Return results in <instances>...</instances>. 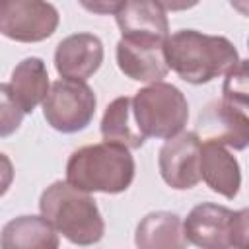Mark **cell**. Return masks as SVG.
Segmentation results:
<instances>
[{
	"label": "cell",
	"instance_id": "1",
	"mask_svg": "<svg viewBox=\"0 0 249 249\" xmlns=\"http://www.w3.org/2000/svg\"><path fill=\"white\" fill-rule=\"evenodd\" d=\"M163 56L167 68L193 86L208 84L239 62L237 49L228 37L206 35L196 29H181L167 35Z\"/></svg>",
	"mask_w": 249,
	"mask_h": 249
},
{
	"label": "cell",
	"instance_id": "22",
	"mask_svg": "<svg viewBox=\"0 0 249 249\" xmlns=\"http://www.w3.org/2000/svg\"><path fill=\"white\" fill-rule=\"evenodd\" d=\"M163 10L169 12H183V10H191L195 8L200 0H156Z\"/></svg>",
	"mask_w": 249,
	"mask_h": 249
},
{
	"label": "cell",
	"instance_id": "23",
	"mask_svg": "<svg viewBox=\"0 0 249 249\" xmlns=\"http://www.w3.org/2000/svg\"><path fill=\"white\" fill-rule=\"evenodd\" d=\"M230 2H231V6H235L241 14H247V10H245V2H247V0H230Z\"/></svg>",
	"mask_w": 249,
	"mask_h": 249
},
{
	"label": "cell",
	"instance_id": "8",
	"mask_svg": "<svg viewBox=\"0 0 249 249\" xmlns=\"http://www.w3.org/2000/svg\"><path fill=\"white\" fill-rule=\"evenodd\" d=\"M198 154L200 136L198 132H179L165 140L158 154V167L161 179L177 191H187L198 185Z\"/></svg>",
	"mask_w": 249,
	"mask_h": 249
},
{
	"label": "cell",
	"instance_id": "18",
	"mask_svg": "<svg viewBox=\"0 0 249 249\" xmlns=\"http://www.w3.org/2000/svg\"><path fill=\"white\" fill-rule=\"evenodd\" d=\"M23 115L25 113L16 101L10 84H0V138L12 136L19 128Z\"/></svg>",
	"mask_w": 249,
	"mask_h": 249
},
{
	"label": "cell",
	"instance_id": "12",
	"mask_svg": "<svg viewBox=\"0 0 249 249\" xmlns=\"http://www.w3.org/2000/svg\"><path fill=\"white\" fill-rule=\"evenodd\" d=\"M245 109L224 99L208 103L204 113H200V126L206 130V138L233 150H243L249 142V117Z\"/></svg>",
	"mask_w": 249,
	"mask_h": 249
},
{
	"label": "cell",
	"instance_id": "11",
	"mask_svg": "<svg viewBox=\"0 0 249 249\" xmlns=\"http://www.w3.org/2000/svg\"><path fill=\"white\" fill-rule=\"evenodd\" d=\"M200 179L218 195L233 198L241 187V169L228 146L206 138L200 142L198 154Z\"/></svg>",
	"mask_w": 249,
	"mask_h": 249
},
{
	"label": "cell",
	"instance_id": "2",
	"mask_svg": "<svg viewBox=\"0 0 249 249\" xmlns=\"http://www.w3.org/2000/svg\"><path fill=\"white\" fill-rule=\"evenodd\" d=\"M134 158L128 148L113 142L74 150L66 163V181L86 193H124L134 181Z\"/></svg>",
	"mask_w": 249,
	"mask_h": 249
},
{
	"label": "cell",
	"instance_id": "10",
	"mask_svg": "<svg viewBox=\"0 0 249 249\" xmlns=\"http://www.w3.org/2000/svg\"><path fill=\"white\" fill-rule=\"evenodd\" d=\"M165 43V41H163ZM161 41H142L123 37L117 43V64L119 70L134 82H160L167 74V62L163 56Z\"/></svg>",
	"mask_w": 249,
	"mask_h": 249
},
{
	"label": "cell",
	"instance_id": "5",
	"mask_svg": "<svg viewBox=\"0 0 249 249\" xmlns=\"http://www.w3.org/2000/svg\"><path fill=\"white\" fill-rule=\"evenodd\" d=\"M189 243L204 249L245 247L249 235V210H230L222 204L200 202L183 222Z\"/></svg>",
	"mask_w": 249,
	"mask_h": 249
},
{
	"label": "cell",
	"instance_id": "3",
	"mask_svg": "<svg viewBox=\"0 0 249 249\" xmlns=\"http://www.w3.org/2000/svg\"><path fill=\"white\" fill-rule=\"evenodd\" d=\"M41 216L74 245H93L105 233L103 216L89 193L68 181L51 183L39 198Z\"/></svg>",
	"mask_w": 249,
	"mask_h": 249
},
{
	"label": "cell",
	"instance_id": "14",
	"mask_svg": "<svg viewBox=\"0 0 249 249\" xmlns=\"http://www.w3.org/2000/svg\"><path fill=\"white\" fill-rule=\"evenodd\" d=\"M134 243L140 249H183L189 245L181 216L167 210L146 214L136 226Z\"/></svg>",
	"mask_w": 249,
	"mask_h": 249
},
{
	"label": "cell",
	"instance_id": "7",
	"mask_svg": "<svg viewBox=\"0 0 249 249\" xmlns=\"http://www.w3.org/2000/svg\"><path fill=\"white\" fill-rule=\"evenodd\" d=\"M58 10L47 0H0V33L18 43H39L58 27Z\"/></svg>",
	"mask_w": 249,
	"mask_h": 249
},
{
	"label": "cell",
	"instance_id": "19",
	"mask_svg": "<svg viewBox=\"0 0 249 249\" xmlns=\"http://www.w3.org/2000/svg\"><path fill=\"white\" fill-rule=\"evenodd\" d=\"M222 99L228 103H235L239 107H247V64L239 58V62L226 72V82L222 88Z\"/></svg>",
	"mask_w": 249,
	"mask_h": 249
},
{
	"label": "cell",
	"instance_id": "9",
	"mask_svg": "<svg viewBox=\"0 0 249 249\" xmlns=\"http://www.w3.org/2000/svg\"><path fill=\"white\" fill-rule=\"evenodd\" d=\"M103 43L93 33H74L64 37L54 51V68L60 78L88 80L103 62Z\"/></svg>",
	"mask_w": 249,
	"mask_h": 249
},
{
	"label": "cell",
	"instance_id": "16",
	"mask_svg": "<svg viewBox=\"0 0 249 249\" xmlns=\"http://www.w3.org/2000/svg\"><path fill=\"white\" fill-rule=\"evenodd\" d=\"M49 88V72L39 56H27L12 70L10 89L25 115L33 113V109L43 103Z\"/></svg>",
	"mask_w": 249,
	"mask_h": 249
},
{
	"label": "cell",
	"instance_id": "13",
	"mask_svg": "<svg viewBox=\"0 0 249 249\" xmlns=\"http://www.w3.org/2000/svg\"><path fill=\"white\" fill-rule=\"evenodd\" d=\"M115 18L123 37L126 39L163 43L169 35L165 10L156 0H124Z\"/></svg>",
	"mask_w": 249,
	"mask_h": 249
},
{
	"label": "cell",
	"instance_id": "20",
	"mask_svg": "<svg viewBox=\"0 0 249 249\" xmlns=\"http://www.w3.org/2000/svg\"><path fill=\"white\" fill-rule=\"evenodd\" d=\"M78 2L84 10H88L91 14L109 16V14H117L124 0H78Z\"/></svg>",
	"mask_w": 249,
	"mask_h": 249
},
{
	"label": "cell",
	"instance_id": "21",
	"mask_svg": "<svg viewBox=\"0 0 249 249\" xmlns=\"http://www.w3.org/2000/svg\"><path fill=\"white\" fill-rule=\"evenodd\" d=\"M12 183H14V163L6 154L0 152V196L8 193Z\"/></svg>",
	"mask_w": 249,
	"mask_h": 249
},
{
	"label": "cell",
	"instance_id": "4",
	"mask_svg": "<svg viewBox=\"0 0 249 249\" xmlns=\"http://www.w3.org/2000/svg\"><path fill=\"white\" fill-rule=\"evenodd\" d=\"M132 117L144 138L167 140L185 128L189 103L179 88L160 80L136 91L132 97Z\"/></svg>",
	"mask_w": 249,
	"mask_h": 249
},
{
	"label": "cell",
	"instance_id": "15",
	"mask_svg": "<svg viewBox=\"0 0 249 249\" xmlns=\"http://www.w3.org/2000/svg\"><path fill=\"white\" fill-rule=\"evenodd\" d=\"M58 243V233L43 216H18L0 233L4 249H56Z\"/></svg>",
	"mask_w": 249,
	"mask_h": 249
},
{
	"label": "cell",
	"instance_id": "6",
	"mask_svg": "<svg viewBox=\"0 0 249 249\" xmlns=\"http://www.w3.org/2000/svg\"><path fill=\"white\" fill-rule=\"evenodd\" d=\"M95 105V93L84 80L62 78L51 84L43 99V117L54 130L72 134L89 126Z\"/></svg>",
	"mask_w": 249,
	"mask_h": 249
},
{
	"label": "cell",
	"instance_id": "17",
	"mask_svg": "<svg viewBox=\"0 0 249 249\" xmlns=\"http://www.w3.org/2000/svg\"><path fill=\"white\" fill-rule=\"evenodd\" d=\"M99 130L105 142L121 144L128 150L140 148L146 140L140 134L132 117V97H126V95L117 97L107 105Z\"/></svg>",
	"mask_w": 249,
	"mask_h": 249
}]
</instances>
